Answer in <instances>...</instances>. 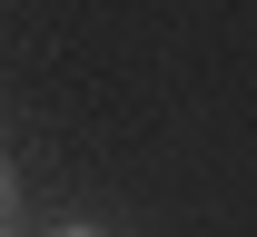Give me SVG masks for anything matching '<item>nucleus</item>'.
<instances>
[{
  "label": "nucleus",
  "mask_w": 257,
  "mask_h": 237,
  "mask_svg": "<svg viewBox=\"0 0 257 237\" xmlns=\"http://www.w3.org/2000/svg\"><path fill=\"white\" fill-rule=\"evenodd\" d=\"M60 237H99V227H60Z\"/></svg>",
  "instance_id": "2"
},
{
  "label": "nucleus",
  "mask_w": 257,
  "mask_h": 237,
  "mask_svg": "<svg viewBox=\"0 0 257 237\" xmlns=\"http://www.w3.org/2000/svg\"><path fill=\"white\" fill-rule=\"evenodd\" d=\"M0 237H10V227H0Z\"/></svg>",
  "instance_id": "3"
},
{
  "label": "nucleus",
  "mask_w": 257,
  "mask_h": 237,
  "mask_svg": "<svg viewBox=\"0 0 257 237\" xmlns=\"http://www.w3.org/2000/svg\"><path fill=\"white\" fill-rule=\"evenodd\" d=\"M0 217H10V158H0Z\"/></svg>",
  "instance_id": "1"
}]
</instances>
